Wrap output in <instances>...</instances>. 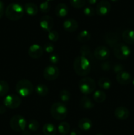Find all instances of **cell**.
I'll list each match as a JSON object with an SVG mask.
<instances>
[{
  "label": "cell",
  "instance_id": "1",
  "mask_svg": "<svg viewBox=\"0 0 134 135\" xmlns=\"http://www.w3.org/2000/svg\"><path fill=\"white\" fill-rule=\"evenodd\" d=\"M73 67L75 73L80 76H87L91 69L89 60L83 56H78L75 59Z\"/></svg>",
  "mask_w": 134,
  "mask_h": 135
},
{
  "label": "cell",
  "instance_id": "2",
  "mask_svg": "<svg viewBox=\"0 0 134 135\" xmlns=\"http://www.w3.org/2000/svg\"><path fill=\"white\" fill-rule=\"evenodd\" d=\"M24 12V9L22 5L17 3H13L7 7L5 14L8 19L16 21L23 17Z\"/></svg>",
  "mask_w": 134,
  "mask_h": 135
},
{
  "label": "cell",
  "instance_id": "3",
  "mask_svg": "<svg viewBox=\"0 0 134 135\" xmlns=\"http://www.w3.org/2000/svg\"><path fill=\"white\" fill-rule=\"evenodd\" d=\"M68 109L64 104L60 102L54 103L51 108V116L55 119L63 121L66 117Z\"/></svg>",
  "mask_w": 134,
  "mask_h": 135
},
{
  "label": "cell",
  "instance_id": "4",
  "mask_svg": "<svg viewBox=\"0 0 134 135\" xmlns=\"http://www.w3.org/2000/svg\"><path fill=\"white\" fill-rule=\"evenodd\" d=\"M15 88L17 93L23 97L31 95L34 89L32 83L27 79L20 80L16 84Z\"/></svg>",
  "mask_w": 134,
  "mask_h": 135
},
{
  "label": "cell",
  "instance_id": "5",
  "mask_svg": "<svg viewBox=\"0 0 134 135\" xmlns=\"http://www.w3.org/2000/svg\"><path fill=\"white\" fill-rule=\"evenodd\" d=\"M78 88L80 92L84 95L93 93L96 88V83L93 79L85 77L81 79L78 83Z\"/></svg>",
  "mask_w": 134,
  "mask_h": 135
},
{
  "label": "cell",
  "instance_id": "6",
  "mask_svg": "<svg viewBox=\"0 0 134 135\" xmlns=\"http://www.w3.org/2000/svg\"><path fill=\"white\" fill-rule=\"evenodd\" d=\"M113 53L115 57L120 60H124L131 54V50L125 44L118 42L113 47Z\"/></svg>",
  "mask_w": 134,
  "mask_h": 135
},
{
  "label": "cell",
  "instance_id": "7",
  "mask_svg": "<svg viewBox=\"0 0 134 135\" xmlns=\"http://www.w3.org/2000/svg\"><path fill=\"white\" fill-rule=\"evenodd\" d=\"M9 125L14 131H23L26 128V121L23 116L20 115H16L11 119Z\"/></svg>",
  "mask_w": 134,
  "mask_h": 135
},
{
  "label": "cell",
  "instance_id": "8",
  "mask_svg": "<svg viewBox=\"0 0 134 135\" xmlns=\"http://www.w3.org/2000/svg\"><path fill=\"white\" fill-rule=\"evenodd\" d=\"M4 105L9 109H15L21 104V99L15 94H10L5 96L3 100Z\"/></svg>",
  "mask_w": 134,
  "mask_h": 135
},
{
  "label": "cell",
  "instance_id": "9",
  "mask_svg": "<svg viewBox=\"0 0 134 135\" xmlns=\"http://www.w3.org/2000/svg\"><path fill=\"white\" fill-rule=\"evenodd\" d=\"M59 70L54 65H50L45 67L43 70V76L47 80H54L57 79L59 76Z\"/></svg>",
  "mask_w": 134,
  "mask_h": 135
},
{
  "label": "cell",
  "instance_id": "10",
  "mask_svg": "<svg viewBox=\"0 0 134 135\" xmlns=\"http://www.w3.org/2000/svg\"><path fill=\"white\" fill-rule=\"evenodd\" d=\"M111 5L107 0H101L97 4L96 13L99 16H105L110 12Z\"/></svg>",
  "mask_w": 134,
  "mask_h": 135
},
{
  "label": "cell",
  "instance_id": "11",
  "mask_svg": "<svg viewBox=\"0 0 134 135\" xmlns=\"http://www.w3.org/2000/svg\"><path fill=\"white\" fill-rule=\"evenodd\" d=\"M93 54L95 57L99 60H106L110 56V51L107 47L100 46L95 49Z\"/></svg>",
  "mask_w": 134,
  "mask_h": 135
},
{
  "label": "cell",
  "instance_id": "12",
  "mask_svg": "<svg viewBox=\"0 0 134 135\" xmlns=\"http://www.w3.org/2000/svg\"><path fill=\"white\" fill-rule=\"evenodd\" d=\"M39 25L41 28L45 31H51L54 26L53 18L49 15L43 16L40 19Z\"/></svg>",
  "mask_w": 134,
  "mask_h": 135
},
{
  "label": "cell",
  "instance_id": "13",
  "mask_svg": "<svg viewBox=\"0 0 134 135\" xmlns=\"http://www.w3.org/2000/svg\"><path fill=\"white\" fill-rule=\"evenodd\" d=\"M43 54V49L39 44H33L29 47L28 54L33 59L41 57Z\"/></svg>",
  "mask_w": 134,
  "mask_h": 135
},
{
  "label": "cell",
  "instance_id": "14",
  "mask_svg": "<svg viewBox=\"0 0 134 135\" xmlns=\"http://www.w3.org/2000/svg\"><path fill=\"white\" fill-rule=\"evenodd\" d=\"M114 116L119 120H126L130 116V111L124 106H120L114 110Z\"/></svg>",
  "mask_w": 134,
  "mask_h": 135
},
{
  "label": "cell",
  "instance_id": "15",
  "mask_svg": "<svg viewBox=\"0 0 134 135\" xmlns=\"http://www.w3.org/2000/svg\"><path fill=\"white\" fill-rule=\"evenodd\" d=\"M116 80L122 85H127L132 81L131 75L126 71H122L116 75Z\"/></svg>",
  "mask_w": 134,
  "mask_h": 135
},
{
  "label": "cell",
  "instance_id": "16",
  "mask_svg": "<svg viewBox=\"0 0 134 135\" xmlns=\"http://www.w3.org/2000/svg\"><path fill=\"white\" fill-rule=\"evenodd\" d=\"M104 40L109 46L113 47L116 44L118 43V42L119 40V36L116 33L109 32L105 35Z\"/></svg>",
  "mask_w": 134,
  "mask_h": 135
},
{
  "label": "cell",
  "instance_id": "17",
  "mask_svg": "<svg viewBox=\"0 0 134 135\" xmlns=\"http://www.w3.org/2000/svg\"><path fill=\"white\" fill-rule=\"evenodd\" d=\"M63 28L68 32H74L78 28V24L76 20L73 18H68L63 22Z\"/></svg>",
  "mask_w": 134,
  "mask_h": 135
},
{
  "label": "cell",
  "instance_id": "18",
  "mask_svg": "<svg viewBox=\"0 0 134 135\" xmlns=\"http://www.w3.org/2000/svg\"><path fill=\"white\" fill-rule=\"evenodd\" d=\"M78 126L83 131H88L93 127V122L88 118H82L78 123Z\"/></svg>",
  "mask_w": 134,
  "mask_h": 135
},
{
  "label": "cell",
  "instance_id": "19",
  "mask_svg": "<svg viewBox=\"0 0 134 135\" xmlns=\"http://www.w3.org/2000/svg\"><path fill=\"white\" fill-rule=\"evenodd\" d=\"M122 38L126 44H134V30L127 29L122 33Z\"/></svg>",
  "mask_w": 134,
  "mask_h": 135
},
{
  "label": "cell",
  "instance_id": "20",
  "mask_svg": "<svg viewBox=\"0 0 134 135\" xmlns=\"http://www.w3.org/2000/svg\"><path fill=\"white\" fill-rule=\"evenodd\" d=\"M68 9L65 3H59L55 8V13L59 17H64L67 15Z\"/></svg>",
  "mask_w": 134,
  "mask_h": 135
},
{
  "label": "cell",
  "instance_id": "21",
  "mask_svg": "<svg viewBox=\"0 0 134 135\" xmlns=\"http://www.w3.org/2000/svg\"><path fill=\"white\" fill-rule=\"evenodd\" d=\"M24 11L30 16L36 15L38 12V7L33 3H27L24 5Z\"/></svg>",
  "mask_w": 134,
  "mask_h": 135
},
{
  "label": "cell",
  "instance_id": "22",
  "mask_svg": "<svg viewBox=\"0 0 134 135\" xmlns=\"http://www.w3.org/2000/svg\"><path fill=\"white\" fill-rule=\"evenodd\" d=\"M42 131L45 135H56L57 129L53 124L46 123L43 126Z\"/></svg>",
  "mask_w": 134,
  "mask_h": 135
},
{
  "label": "cell",
  "instance_id": "23",
  "mask_svg": "<svg viewBox=\"0 0 134 135\" xmlns=\"http://www.w3.org/2000/svg\"><path fill=\"white\" fill-rule=\"evenodd\" d=\"M57 131L60 135H67L70 131V125L66 121H62L58 126Z\"/></svg>",
  "mask_w": 134,
  "mask_h": 135
},
{
  "label": "cell",
  "instance_id": "24",
  "mask_svg": "<svg viewBox=\"0 0 134 135\" xmlns=\"http://www.w3.org/2000/svg\"><path fill=\"white\" fill-rule=\"evenodd\" d=\"M106 94L102 90H98L95 91L93 95V98L95 102L97 103H102L106 100Z\"/></svg>",
  "mask_w": 134,
  "mask_h": 135
},
{
  "label": "cell",
  "instance_id": "25",
  "mask_svg": "<svg viewBox=\"0 0 134 135\" xmlns=\"http://www.w3.org/2000/svg\"><path fill=\"white\" fill-rule=\"evenodd\" d=\"M35 92L37 94L42 97H44L47 95L49 92V89L46 85L43 84H39L35 86Z\"/></svg>",
  "mask_w": 134,
  "mask_h": 135
},
{
  "label": "cell",
  "instance_id": "26",
  "mask_svg": "<svg viewBox=\"0 0 134 135\" xmlns=\"http://www.w3.org/2000/svg\"><path fill=\"white\" fill-rule=\"evenodd\" d=\"M80 106H81V108L86 109H90L94 107L93 103L92 102V101L90 100V98H89L87 97V96H83V97L81 98V100H80Z\"/></svg>",
  "mask_w": 134,
  "mask_h": 135
},
{
  "label": "cell",
  "instance_id": "27",
  "mask_svg": "<svg viewBox=\"0 0 134 135\" xmlns=\"http://www.w3.org/2000/svg\"><path fill=\"white\" fill-rule=\"evenodd\" d=\"M80 54H81V56L87 58L88 60H91L93 59V54H92L90 48L88 46H86V45L82 46L80 48Z\"/></svg>",
  "mask_w": 134,
  "mask_h": 135
},
{
  "label": "cell",
  "instance_id": "28",
  "mask_svg": "<svg viewBox=\"0 0 134 135\" xmlns=\"http://www.w3.org/2000/svg\"><path fill=\"white\" fill-rule=\"evenodd\" d=\"M77 39L80 42H87L91 39V34L87 30H84L80 32L77 36Z\"/></svg>",
  "mask_w": 134,
  "mask_h": 135
},
{
  "label": "cell",
  "instance_id": "29",
  "mask_svg": "<svg viewBox=\"0 0 134 135\" xmlns=\"http://www.w3.org/2000/svg\"><path fill=\"white\" fill-rule=\"evenodd\" d=\"M99 87L104 90H109L112 86V83L107 78H101L98 81Z\"/></svg>",
  "mask_w": 134,
  "mask_h": 135
},
{
  "label": "cell",
  "instance_id": "30",
  "mask_svg": "<svg viewBox=\"0 0 134 135\" xmlns=\"http://www.w3.org/2000/svg\"><path fill=\"white\" fill-rule=\"evenodd\" d=\"M9 90V84L5 80H0V96L3 97L6 96Z\"/></svg>",
  "mask_w": 134,
  "mask_h": 135
},
{
  "label": "cell",
  "instance_id": "31",
  "mask_svg": "<svg viewBox=\"0 0 134 135\" xmlns=\"http://www.w3.org/2000/svg\"><path fill=\"white\" fill-rule=\"evenodd\" d=\"M71 5L76 9H81L84 7L86 3V0H70Z\"/></svg>",
  "mask_w": 134,
  "mask_h": 135
},
{
  "label": "cell",
  "instance_id": "32",
  "mask_svg": "<svg viewBox=\"0 0 134 135\" xmlns=\"http://www.w3.org/2000/svg\"><path fill=\"white\" fill-rule=\"evenodd\" d=\"M28 127L30 131H37L39 128V123L36 120H30L28 123Z\"/></svg>",
  "mask_w": 134,
  "mask_h": 135
},
{
  "label": "cell",
  "instance_id": "33",
  "mask_svg": "<svg viewBox=\"0 0 134 135\" xmlns=\"http://www.w3.org/2000/svg\"><path fill=\"white\" fill-rule=\"evenodd\" d=\"M59 98L63 102H68L69 101L71 98V94L69 91L66 90H63L60 91L59 94Z\"/></svg>",
  "mask_w": 134,
  "mask_h": 135
},
{
  "label": "cell",
  "instance_id": "34",
  "mask_svg": "<svg viewBox=\"0 0 134 135\" xmlns=\"http://www.w3.org/2000/svg\"><path fill=\"white\" fill-rule=\"evenodd\" d=\"M39 9L42 13H48L51 9V4H50L49 1H44L41 3L40 5H39Z\"/></svg>",
  "mask_w": 134,
  "mask_h": 135
},
{
  "label": "cell",
  "instance_id": "35",
  "mask_svg": "<svg viewBox=\"0 0 134 135\" xmlns=\"http://www.w3.org/2000/svg\"><path fill=\"white\" fill-rule=\"evenodd\" d=\"M59 33L55 30H51L49 32L48 34V38L51 42H56L59 40Z\"/></svg>",
  "mask_w": 134,
  "mask_h": 135
},
{
  "label": "cell",
  "instance_id": "36",
  "mask_svg": "<svg viewBox=\"0 0 134 135\" xmlns=\"http://www.w3.org/2000/svg\"><path fill=\"white\" fill-rule=\"evenodd\" d=\"M54 50H55V47L51 42H47L44 44L43 50L48 54H51V53L53 52Z\"/></svg>",
  "mask_w": 134,
  "mask_h": 135
},
{
  "label": "cell",
  "instance_id": "37",
  "mask_svg": "<svg viewBox=\"0 0 134 135\" xmlns=\"http://www.w3.org/2000/svg\"><path fill=\"white\" fill-rule=\"evenodd\" d=\"M83 13L87 17H92L95 15V10L92 7H86L83 10Z\"/></svg>",
  "mask_w": 134,
  "mask_h": 135
},
{
  "label": "cell",
  "instance_id": "38",
  "mask_svg": "<svg viewBox=\"0 0 134 135\" xmlns=\"http://www.w3.org/2000/svg\"><path fill=\"white\" fill-rule=\"evenodd\" d=\"M49 61L51 63H53V64H56V63H58V62L59 61V55L56 54H51V55L49 57Z\"/></svg>",
  "mask_w": 134,
  "mask_h": 135
},
{
  "label": "cell",
  "instance_id": "39",
  "mask_svg": "<svg viewBox=\"0 0 134 135\" xmlns=\"http://www.w3.org/2000/svg\"><path fill=\"white\" fill-rule=\"evenodd\" d=\"M123 70V65L120 64H116L114 65V67H113V71L116 73H119L122 72Z\"/></svg>",
  "mask_w": 134,
  "mask_h": 135
},
{
  "label": "cell",
  "instance_id": "40",
  "mask_svg": "<svg viewBox=\"0 0 134 135\" xmlns=\"http://www.w3.org/2000/svg\"><path fill=\"white\" fill-rule=\"evenodd\" d=\"M101 68H102V70H105V71H109L110 69V65L109 62H105V63H102L101 65Z\"/></svg>",
  "mask_w": 134,
  "mask_h": 135
},
{
  "label": "cell",
  "instance_id": "41",
  "mask_svg": "<svg viewBox=\"0 0 134 135\" xmlns=\"http://www.w3.org/2000/svg\"><path fill=\"white\" fill-rule=\"evenodd\" d=\"M4 14V4L0 0V18L3 17Z\"/></svg>",
  "mask_w": 134,
  "mask_h": 135
},
{
  "label": "cell",
  "instance_id": "42",
  "mask_svg": "<svg viewBox=\"0 0 134 135\" xmlns=\"http://www.w3.org/2000/svg\"><path fill=\"white\" fill-rule=\"evenodd\" d=\"M70 135H81V133H80V131L78 129L74 128V129H73L71 131Z\"/></svg>",
  "mask_w": 134,
  "mask_h": 135
},
{
  "label": "cell",
  "instance_id": "43",
  "mask_svg": "<svg viewBox=\"0 0 134 135\" xmlns=\"http://www.w3.org/2000/svg\"><path fill=\"white\" fill-rule=\"evenodd\" d=\"M6 112V107L5 105H0V114H3Z\"/></svg>",
  "mask_w": 134,
  "mask_h": 135
},
{
  "label": "cell",
  "instance_id": "44",
  "mask_svg": "<svg viewBox=\"0 0 134 135\" xmlns=\"http://www.w3.org/2000/svg\"><path fill=\"white\" fill-rule=\"evenodd\" d=\"M87 1L90 5H95V4L97 3L98 0H87Z\"/></svg>",
  "mask_w": 134,
  "mask_h": 135
},
{
  "label": "cell",
  "instance_id": "45",
  "mask_svg": "<svg viewBox=\"0 0 134 135\" xmlns=\"http://www.w3.org/2000/svg\"><path fill=\"white\" fill-rule=\"evenodd\" d=\"M22 135H30V133L28 130H24L22 131Z\"/></svg>",
  "mask_w": 134,
  "mask_h": 135
},
{
  "label": "cell",
  "instance_id": "46",
  "mask_svg": "<svg viewBox=\"0 0 134 135\" xmlns=\"http://www.w3.org/2000/svg\"><path fill=\"white\" fill-rule=\"evenodd\" d=\"M110 1H113V2H116V1H118V0H110Z\"/></svg>",
  "mask_w": 134,
  "mask_h": 135
},
{
  "label": "cell",
  "instance_id": "47",
  "mask_svg": "<svg viewBox=\"0 0 134 135\" xmlns=\"http://www.w3.org/2000/svg\"><path fill=\"white\" fill-rule=\"evenodd\" d=\"M132 83H133V86H134V78L133 79V80H132Z\"/></svg>",
  "mask_w": 134,
  "mask_h": 135
},
{
  "label": "cell",
  "instance_id": "48",
  "mask_svg": "<svg viewBox=\"0 0 134 135\" xmlns=\"http://www.w3.org/2000/svg\"><path fill=\"white\" fill-rule=\"evenodd\" d=\"M96 135H103V134H96Z\"/></svg>",
  "mask_w": 134,
  "mask_h": 135
},
{
  "label": "cell",
  "instance_id": "49",
  "mask_svg": "<svg viewBox=\"0 0 134 135\" xmlns=\"http://www.w3.org/2000/svg\"><path fill=\"white\" fill-rule=\"evenodd\" d=\"M46 1H53V0H46Z\"/></svg>",
  "mask_w": 134,
  "mask_h": 135
},
{
  "label": "cell",
  "instance_id": "50",
  "mask_svg": "<svg viewBox=\"0 0 134 135\" xmlns=\"http://www.w3.org/2000/svg\"><path fill=\"white\" fill-rule=\"evenodd\" d=\"M35 135H41V134H35Z\"/></svg>",
  "mask_w": 134,
  "mask_h": 135
}]
</instances>
